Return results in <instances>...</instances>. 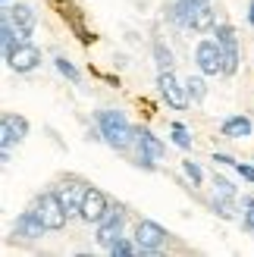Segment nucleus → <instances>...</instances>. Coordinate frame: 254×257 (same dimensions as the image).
Here are the masks:
<instances>
[{"label": "nucleus", "instance_id": "nucleus-24", "mask_svg": "<svg viewBox=\"0 0 254 257\" xmlns=\"http://www.w3.org/2000/svg\"><path fill=\"white\" fill-rule=\"evenodd\" d=\"M57 69H60L63 75H69V79H79V72H75V66H72V63H66V60H57Z\"/></svg>", "mask_w": 254, "mask_h": 257}, {"label": "nucleus", "instance_id": "nucleus-7", "mask_svg": "<svg viewBox=\"0 0 254 257\" xmlns=\"http://www.w3.org/2000/svg\"><path fill=\"white\" fill-rule=\"evenodd\" d=\"M119 232H122V213L110 207V210H107V216L97 223V245L110 251V248H113V245H116V241L122 238Z\"/></svg>", "mask_w": 254, "mask_h": 257}, {"label": "nucleus", "instance_id": "nucleus-25", "mask_svg": "<svg viewBox=\"0 0 254 257\" xmlns=\"http://www.w3.org/2000/svg\"><path fill=\"white\" fill-rule=\"evenodd\" d=\"M238 173H242V179L254 182V166H248V163H238Z\"/></svg>", "mask_w": 254, "mask_h": 257}, {"label": "nucleus", "instance_id": "nucleus-15", "mask_svg": "<svg viewBox=\"0 0 254 257\" xmlns=\"http://www.w3.org/2000/svg\"><path fill=\"white\" fill-rule=\"evenodd\" d=\"M135 138H138V145H142V151L148 154V157H154V160L163 157V141H160L154 132H148V128H138Z\"/></svg>", "mask_w": 254, "mask_h": 257}, {"label": "nucleus", "instance_id": "nucleus-11", "mask_svg": "<svg viewBox=\"0 0 254 257\" xmlns=\"http://www.w3.org/2000/svg\"><path fill=\"white\" fill-rule=\"evenodd\" d=\"M44 220L38 216V210H25L19 220H16V235H22V238H41L44 235Z\"/></svg>", "mask_w": 254, "mask_h": 257}, {"label": "nucleus", "instance_id": "nucleus-4", "mask_svg": "<svg viewBox=\"0 0 254 257\" xmlns=\"http://www.w3.org/2000/svg\"><path fill=\"white\" fill-rule=\"evenodd\" d=\"M195 60H198V69L204 75H220L223 72V44L220 41H201L195 50Z\"/></svg>", "mask_w": 254, "mask_h": 257}, {"label": "nucleus", "instance_id": "nucleus-1", "mask_svg": "<svg viewBox=\"0 0 254 257\" xmlns=\"http://www.w3.org/2000/svg\"><path fill=\"white\" fill-rule=\"evenodd\" d=\"M97 128H100V138H104L110 148H116V151H125L132 145V138H135L132 125L125 122V116L116 113V110H100L97 113Z\"/></svg>", "mask_w": 254, "mask_h": 257}, {"label": "nucleus", "instance_id": "nucleus-6", "mask_svg": "<svg viewBox=\"0 0 254 257\" xmlns=\"http://www.w3.org/2000/svg\"><path fill=\"white\" fill-rule=\"evenodd\" d=\"M107 210H110V204H107V195L100 188H88L85 191V198H82V220L85 223H100L107 216Z\"/></svg>", "mask_w": 254, "mask_h": 257}, {"label": "nucleus", "instance_id": "nucleus-3", "mask_svg": "<svg viewBox=\"0 0 254 257\" xmlns=\"http://www.w3.org/2000/svg\"><path fill=\"white\" fill-rule=\"evenodd\" d=\"M157 85H160L163 100H167L173 110H185V107H188V88L173 75V69L160 72V75H157Z\"/></svg>", "mask_w": 254, "mask_h": 257}, {"label": "nucleus", "instance_id": "nucleus-21", "mask_svg": "<svg viewBox=\"0 0 254 257\" xmlns=\"http://www.w3.org/2000/svg\"><path fill=\"white\" fill-rule=\"evenodd\" d=\"M135 251H142V248H138V245L132 248V245H129V241H122V238H119V241H116V245H113V248H110V254H113V257H125V254H135Z\"/></svg>", "mask_w": 254, "mask_h": 257}, {"label": "nucleus", "instance_id": "nucleus-8", "mask_svg": "<svg viewBox=\"0 0 254 257\" xmlns=\"http://www.w3.org/2000/svg\"><path fill=\"white\" fill-rule=\"evenodd\" d=\"M7 63H10V69H16V72H32L38 63H41V50L32 47V44H19L7 54Z\"/></svg>", "mask_w": 254, "mask_h": 257}, {"label": "nucleus", "instance_id": "nucleus-27", "mask_svg": "<svg viewBox=\"0 0 254 257\" xmlns=\"http://www.w3.org/2000/svg\"><path fill=\"white\" fill-rule=\"evenodd\" d=\"M248 19H251V25H254V0H251V10H248Z\"/></svg>", "mask_w": 254, "mask_h": 257}, {"label": "nucleus", "instance_id": "nucleus-19", "mask_svg": "<svg viewBox=\"0 0 254 257\" xmlns=\"http://www.w3.org/2000/svg\"><path fill=\"white\" fill-rule=\"evenodd\" d=\"M185 88H188V97H192L195 104H198V100H204V94H207V88H204V82H201V79H188Z\"/></svg>", "mask_w": 254, "mask_h": 257}, {"label": "nucleus", "instance_id": "nucleus-22", "mask_svg": "<svg viewBox=\"0 0 254 257\" xmlns=\"http://www.w3.org/2000/svg\"><path fill=\"white\" fill-rule=\"evenodd\" d=\"M173 141H176L179 148H188V145H192V138H188V132H185V128H182L179 122L173 125Z\"/></svg>", "mask_w": 254, "mask_h": 257}, {"label": "nucleus", "instance_id": "nucleus-17", "mask_svg": "<svg viewBox=\"0 0 254 257\" xmlns=\"http://www.w3.org/2000/svg\"><path fill=\"white\" fill-rule=\"evenodd\" d=\"M213 198H217V201H232L235 198V188L229 185V182H226V179H213Z\"/></svg>", "mask_w": 254, "mask_h": 257}, {"label": "nucleus", "instance_id": "nucleus-10", "mask_svg": "<svg viewBox=\"0 0 254 257\" xmlns=\"http://www.w3.org/2000/svg\"><path fill=\"white\" fill-rule=\"evenodd\" d=\"M10 19H13V25L22 32V38H29L32 32H35V25H38V16H35V10L29 7V4H13L10 10Z\"/></svg>", "mask_w": 254, "mask_h": 257}, {"label": "nucleus", "instance_id": "nucleus-18", "mask_svg": "<svg viewBox=\"0 0 254 257\" xmlns=\"http://www.w3.org/2000/svg\"><path fill=\"white\" fill-rule=\"evenodd\" d=\"M154 57H157V66H160V72L173 69V54H170V47H163L160 41L154 44Z\"/></svg>", "mask_w": 254, "mask_h": 257}, {"label": "nucleus", "instance_id": "nucleus-16", "mask_svg": "<svg viewBox=\"0 0 254 257\" xmlns=\"http://www.w3.org/2000/svg\"><path fill=\"white\" fill-rule=\"evenodd\" d=\"M238 69V47L235 44H223V72L232 75Z\"/></svg>", "mask_w": 254, "mask_h": 257}, {"label": "nucleus", "instance_id": "nucleus-20", "mask_svg": "<svg viewBox=\"0 0 254 257\" xmlns=\"http://www.w3.org/2000/svg\"><path fill=\"white\" fill-rule=\"evenodd\" d=\"M182 170H185L188 179H192V185H198L201 179H204V173H201V166H198L195 160H185V163H182Z\"/></svg>", "mask_w": 254, "mask_h": 257}, {"label": "nucleus", "instance_id": "nucleus-12", "mask_svg": "<svg viewBox=\"0 0 254 257\" xmlns=\"http://www.w3.org/2000/svg\"><path fill=\"white\" fill-rule=\"evenodd\" d=\"M85 185H79V182H72V185H63L57 195H60V201H63V207H66V213L69 216H75V213H82V198H85Z\"/></svg>", "mask_w": 254, "mask_h": 257}, {"label": "nucleus", "instance_id": "nucleus-9", "mask_svg": "<svg viewBox=\"0 0 254 257\" xmlns=\"http://www.w3.org/2000/svg\"><path fill=\"white\" fill-rule=\"evenodd\" d=\"M29 135V122L22 116H13V113H4V125H0V141H4V148H10L13 141H22Z\"/></svg>", "mask_w": 254, "mask_h": 257}, {"label": "nucleus", "instance_id": "nucleus-14", "mask_svg": "<svg viewBox=\"0 0 254 257\" xmlns=\"http://www.w3.org/2000/svg\"><path fill=\"white\" fill-rule=\"evenodd\" d=\"M223 138H248L251 135V119L248 116H229L220 128Z\"/></svg>", "mask_w": 254, "mask_h": 257}, {"label": "nucleus", "instance_id": "nucleus-2", "mask_svg": "<svg viewBox=\"0 0 254 257\" xmlns=\"http://www.w3.org/2000/svg\"><path fill=\"white\" fill-rule=\"evenodd\" d=\"M35 210H38V216L44 220L47 229H63V226H66V216H69V213H66V207H63V201H60L57 191H44V195L38 198Z\"/></svg>", "mask_w": 254, "mask_h": 257}, {"label": "nucleus", "instance_id": "nucleus-23", "mask_svg": "<svg viewBox=\"0 0 254 257\" xmlns=\"http://www.w3.org/2000/svg\"><path fill=\"white\" fill-rule=\"evenodd\" d=\"M213 207H217V213H220V216H226V220H232V216H235V213H232V207H229V201H213Z\"/></svg>", "mask_w": 254, "mask_h": 257}, {"label": "nucleus", "instance_id": "nucleus-5", "mask_svg": "<svg viewBox=\"0 0 254 257\" xmlns=\"http://www.w3.org/2000/svg\"><path fill=\"white\" fill-rule=\"evenodd\" d=\"M135 245L142 251H160L167 245V229L154 220H142L135 226Z\"/></svg>", "mask_w": 254, "mask_h": 257}, {"label": "nucleus", "instance_id": "nucleus-13", "mask_svg": "<svg viewBox=\"0 0 254 257\" xmlns=\"http://www.w3.org/2000/svg\"><path fill=\"white\" fill-rule=\"evenodd\" d=\"M188 29H195V32H210L213 29V7H210V0H198V4H195Z\"/></svg>", "mask_w": 254, "mask_h": 257}, {"label": "nucleus", "instance_id": "nucleus-26", "mask_svg": "<svg viewBox=\"0 0 254 257\" xmlns=\"http://www.w3.org/2000/svg\"><path fill=\"white\" fill-rule=\"evenodd\" d=\"M245 229H248V232H254V204H251L248 213H245Z\"/></svg>", "mask_w": 254, "mask_h": 257}]
</instances>
